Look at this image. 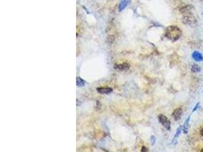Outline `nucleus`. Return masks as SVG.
Returning a JSON list of instances; mask_svg holds the SVG:
<instances>
[{
    "mask_svg": "<svg viewBox=\"0 0 203 152\" xmlns=\"http://www.w3.org/2000/svg\"><path fill=\"white\" fill-rule=\"evenodd\" d=\"M164 35L170 40L176 41L180 38L181 35H182V31L177 26L171 25L166 28Z\"/></svg>",
    "mask_w": 203,
    "mask_h": 152,
    "instance_id": "f257e3e1",
    "label": "nucleus"
},
{
    "mask_svg": "<svg viewBox=\"0 0 203 152\" xmlns=\"http://www.w3.org/2000/svg\"><path fill=\"white\" fill-rule=\"evenodd\" d=\"M129 2H130V0H122V1L120 2V5H119V7H118L119 11H123V10L126 8L127 5H129Z\"/></svg>",
    "mask_w": 203,
    "mask_h": 152,
    "instance_id": "6e6552de",
    "label": "nucleus"
},
{
    "mask_svg": "<svg viewBox=\"0 0 203 152\" xmlns=\"http://www.w3.org/2000/svg\"><path fill=\"white\" fill-rule=\"evenodd\" d=\"M202 1H203V0H202Z\"/></svg>",
    "mask_w": 203,
    "mask_h": 152,
    "instance_id": "6ab92c4d",
    "label": "nucleus"
},
{
    "mask_svg": "<svg viewBox=\"0 0 203 152\" xmlns=\"http://www.w3.org/2000/svg\"><path fill=\"white\" fill-rule=\"evenodd\" d=\"M192 58L193 59L194 61L197 62H202L203 60L202 54L201 52H199V51H194V52H192Z\"/></svg>",
    "mask_w": 203,
    "mask_h": 152,
    "instance_id": "423d86ee",
    "label": "nucleus"
},
{
    "mask_svg": "<svg viewBox=\"0 0 203 152\" xmlns=\"http://www.w3.org/2000/svg\"><path fill=\"white\" fill-rule=\"evenodd\" d=\"M97 91L98 93L101 94H108L111 93L113 90L110 88H98Z\"/></svg>",
    "mask_w": 203,
    "mask_h": 152,
    "instance_id": "0eeeda50",
    "label": "nucleus"
},
{
    "mask_svg": "<svg viewBox=\"0 0 203 152\" xmlns=\"http://www.w3.org/2000/svg\"><path fill=\"white\" fill-rule=\"evenodd\" d=\"M181 131H182V126H179V128L176 129V133H175V135H174V139H173V140H172V144L173 145H176V142H177V139H178L179 136H180V132Z\"/></svg>",
    "mask_w": 203,
    "mask_h": 152,
    "instance_id": "1a4fd4ad",
    "label": "nucleus"
},
{
    "mask_svg": "<svg viewBox=\"0 0 203 152\" xmlns=\"http://www.w3.org/2000/svg\"><path fill=\"white\" fill-rule=\"evenodd\" d=\"M142 151H148V148H145V147H142Z\"/></svg>",
    "mask_w": 203,
    "mask_h": 152,
    "instance_id": "2eb2a0df",
    "label": "nucleus"
},
{
    "mask_svg": "<svg viewBox=\"0 0 203 152\" xmlns=\"http://www.w3.org/2000/svg\"><path fill=\"white\" fill-rule=\"evenodd\" d=\"M200 135H201V136L203 138V128H202L201 130H200Z\"/></svg>",
    "mask_w": 203,
    "mask_h": 152,
    "instance_id": "dca6fc26",
    "label": "nucleus"
},
{
    "mask_svg": "<svg viewBox=\"0 0 203 152\" xmlns=\"http://www.w3.org/2000/svg\"><path fill=\"white\" fill-rule=\"evenodd\" d=\"M201 151H203V148H202V150H201Z\"/></svg>",
    "mask_w": 203,
    "mask_h": 152,
    "instance_id": "f3484780",
    "label": "nucleus"
},
{
    "mask_svg": "<svg viewBox=\"0 0 203 152\" xmlns=\"http://www.w3.org/2000/svg\"><path fill=\"white\" fill-rule=\"evenodd\" d=\"M114 68L120 71H125L129 68V65L127 63L119 64V65H116V66H114Z\"/></svg>",
    "mask_w": 203,
    "mask_h": 152,
    "instance_id": "9d476101",
    "label": "nucleus"
},
{
    "mask_svg": "<svg viewBox=\"0 0 203 152\" xmlns=\"http://www.w3.org/2000/svg\"><path fill=\"white\" fill-rule=\"evenodd\" d=\"M183 18H182V21H183V24H186V25H194L195 23L196 22L197 20L196 17H195L191 11L190 12H186V13L183 14Z\"/></svg>",
    "mask_w": 203,
    "mask_h": 152,
    "instance_id": "f03ea898",
    "label": "nucleus"
},
{
    "mask_svg": "<svg viewBox=\"0 0 203 152\" xmlns=\"http://www.w3.org/2000/svg\"><path fill=\"white\" fill-rule=\"evenodd\" d=\"M76 84L78 87H83L85 84V82L82 78H77Z\"/></svg>",
    "mask_w": 203,
    "mask_h": 152,
    "instance_id": "f8f14e48",
    "label": "nucleus"
},
{
    "mask_svg": "<svg viewBox=\"0 0 203 152\" xmlns=\"http://www.w3.org/2000/svg\"><path fill=\"white\" fill-rule=\"evenodd\" d=\"M151 145H154V144H155V142H156V139H155V137L154 136V135H151Z\"/></svg>",
    "mask_w": 203,
    "mask_h": 152,
    "instance_id": "4468645a",
    "label": "nucleus"
},
{
    "mask_svg": "<svg viewBox=\"0 0 203 152\" xmlns=\"http://www.w3.org/2000/svg\"><path fill=\"white\" fill-rule=\"evenodd\" d=\"M199 107H200V103L198 102L195 105L194 108H193V110H192V113H194V112H196V110H198V109L199 108Z\"/></svg>",
    "mask_w": 203,
    "mask_h": 152,
    "instance_id": "ddd939ff",
    "label": "nucleus"
},
{
    "mask_svg": "<svg viewBox=\"0 0 203 152\" xmlns=\"http://www.w3.org/2000/svg\"><path fill=\"white\" fill-rule=\"evenodd\" d=\"M183 114V110L182 108H176V110H174V111L172 114V116L174 119L175 121H178L180 119L181 116Z\"/></svg>",
    "mask_w": 203,
    "mask_h": 152,
    "instance_id": "20e7f679",
    "label": "nucleus"
},
{
    "mask_svg": "<svg viewBox=\"0 0 203 152\" xmlns=\"http://www.w3.org/2000/svg\"><path fill=\"white\" fill-rule=\"evenodd\" d=\"M202 94H203V91H202Z\"/></svg>",
    "mask_w": 203,
    "mask_h": 152,
    "instance_id": "a211bd4d",
    "label": "nucleus"
},
{
    "mask_svg": "<svg viewBox=\"0 0 203 152\" xmlns=\"http://www.w3.org/2000/svg\"><path fill=\"white\" fill-rule=\"evenodd\" d=\"M158 121L160 122V123L164 126V127L167 130H170V121L169 120V119L167 118V116L163 115V114H160L158 115Z\"/></svg>",
    "mask_w": 203,
    "mask_h": 152,
    "instance_id": "7ed1b4c3",
    "label": "nucleus"
},
{
    "mask_svg": "<svg viewBox=\"0 0 203 152\" xmlns=\"http://www.w3.org/2000/svg\"><path fill=\"white\" fill-rule=\"evenodd\" d=\"M191 71H192V72L194 73L200 72H201V67H200L198 64L195 63L193 64V65L192 66V67H191Z\"/></svg>",
    "mask_w": 203,
    "mask_h": 152,
    "instance_id": "9b49d317",
    "label": "nucleus"
},
{
    "mask_svg": "<svg viewBox=\"0 0 203 152\" xmlns=\"http://www.w3.org/2000/svg\"><path fill=\"white\" fill-rule=\"evenodd\" d=\"M190 118H191V115H190V116H188L187 119H186L185 122H184V123H183V126H182V131H183V132L184 133V134H188V132H189V129H190Z\"/></svg>",
    "mask_w": 203,
    "mask_h": 152,
    "instance_id": "39448f33",
    "label": "nucleus"
}]
</instances>
